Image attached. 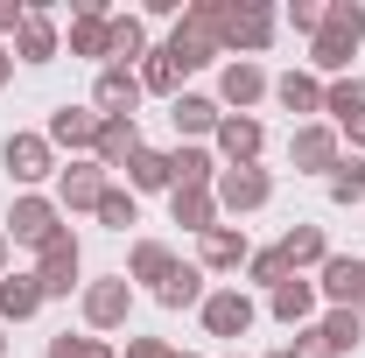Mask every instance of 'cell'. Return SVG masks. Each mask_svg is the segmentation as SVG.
<instances>
[{
	"mask_svg": "<svg viewBox=\"0 0 365 358\" xmlns=\"http://www.w3.org/2000/svg\"><path fill=\"white\" fill-rule=\"evenodd\" d=\"M98 140V113L91 106H56L49 113V148H91Z\"/></svg>",
	"mask_w": 365,
	"mask_h": 358,
	"instance_id": "obj_22",
	"label": "cell"
},
{
	"mask_svg": "<svg viewBox=\"0 0 365 358\" xmlns=\"http://www.w3.org/2000/svg\"><path fill=\"white\" fill-rule=\"evenodd\" d=\"M127 358H176L169 337H127Z\"/></svg>",
	"mask_w": 365,
	"mask_h": 358,
	"instance_id": "obj_40",
	"label": "cell"
},
{
	"mask_svg": "<svg viewBox=\"0 0 365 358\" xmlns=\"http://www.w3.org/2000/svg\"><path fill=\"white\" fill-rule=\"evenodd\" d=\"M359 36H365V7L359 0H330L323 7V29L309 36V63L317 71H351V49H359Z\"/></svg>",
	"mask_w": 365,
	"mask_h": 358,
	"instance_id": "obj_1",
	"label": "cell"
},
{
	"mask_svg": "<svg viewBox=\"0 0 365 358\" xmlns=\"http://www.w3.org/2000/svg\"><path fill=\"white\" fill-rule=\"evenodd\" d=\"M176 267H182V260L162 246V239H134V253H127V281H155V288H162Z\"/></svg>",
	"mask_w": 365,
	"mask_h": 358,
	"instance_id": "obj_26",
	"label": "cell"
},
{
	"mask_svg": "<svg viewBox=\"0 0 365 358\" xmlns=\"http://www.w3.org/2000/svg\"><path fill=\"white\" fill-rule=\"evenodd\" d=\"M176 358H190V352H176Z\"/></svg>",
	"mask_w": 365,
	"mask_h": 358,
	"instance_id": "obj_47",
	"label": "cell"
},
{
	"mask_svg": "<svg viewBox=\"0 0 365 358\" xmlns=\"http://www.w3.org/2000/svg\"><path fill=\"white\" fill-rule=\"evenodd\" d=\"M140 155V127L134 120H98V140H91V162L98 169H127Z\"/></svg>",
	"mask_w": 365,
	"mask_h": 358,
	"instance_id": "obj_17",
	"label": "cell"
},
{
	"mask_svg": "<svg viewBox=\"0 0 365 358\" xmlns=\"http://www.w3.org/2000/svg\"><path fill=\"white\" fill-rule=\"evenodd\" d=\"M155 302H162V310H190V302L204 310V267H176L162 288H155Z\"/></svg>",
	"mask_w": 365,
	"mask_h": 358,
	"instance_id": "obj_31",
	"label": "cell"
},
{
	"mask_svg": "<svg viewBox=\"0 0 365 358\" xmlns=\"http://www.w3.org/2000/svg\"><path fill=\"white\" fill-rule=\"evenodd\" d=\"M7 239H14V246H36V253H43L49 239H63L56 197H14V204H7Z\"/></svg>",
	"mask_w": 365,
	"mask_h": 358,
	"instance_id": "obj_4",
	"label": "cell"
},
{
	"mask_svg": "<svg viewBox=\"0 0 365 358\" xmlns=\"http://www.w3.org/2000/svg\"><path fill=\"white\" fill-rule=\"evenodd\" d=\"M169 63H176V71H204V63H211V56H218V0H190V7H182V21H176V36H169Z\"/></svg>",
	"mask_w": 365,
	"mask_h": 358,
	"instance_id": "obj_2",
	"label": "cell"
},
{
	"mask_svg": "<svg viewBox=\"0 0 365 358\" xmlns=\"http://www.w3.org/2000/svg\"><path fill=\"white\" fill-rule=\"evenodd\" d=\"M253 260V246H246V232H232V225H211L204 239H197V267L204 274H232Z\"/></svg>",
	"mask_w": 365,
	"mask_h": 358,
	"instance_id": "obj_15",
	"label": "cell"
},
{
	"mask_svg": "<svg viewBox=\"0 0 365 358\" xmlns=\"http://www.w3.org/2000/svg\"><path fill=\"white\" fill-rule=\"evenodd\" d=\"M113 183L98 162H71V169H56V211H98V197H106Z\"/></svg>",
	"mask_w": 365,
	"mask_h": 358,
	"instance_id": "obj_9",
	"label": "cell"
},
{
	"mask_svg": "<svg viewBox=\"0 0 365 358\" xmlns=\"http://www.w3.org/2000/svg\"><path fill=\"white\" fill-rule=\"evenodd\" d=\"M317 274H323L317 288L337 302V310H359V316H365V253H330Z\"/></svg>",
	"mask_w": 365,
	"mask_h": 358,
	"instance_id": "obj_6",
	"label": "cell"
},
{
	"mask_svg": "<svg viewBox=\"0 0 365 358\" xmlns=\"http://www.w3.org/2000/svg\"><path fill=\"white\" fill-rule=\"evenodd\" d=\"M14 56H21V63H49V56H56V21H49V7H29V21H21V36H14Z\"/></svg>",
	"mask_w": 365,
	"mask_h": 358,
	"instance_id": "obj_25",
	"label": "cell"
},
{
	"mask_svg": "<svg viewBox=\"0 0 365 358\" xmlns=\"http://www.w3.org/2000/svg\"><path fill=\"white\" fill-rule=\"evenodd\" d=\"M134 106H140V78L106 63L98 85H91V113H98V120H134Z\"/></svg>",
	"mask_w": 365,
	"mask_h": 358,
	"instance_id": "obj_12",
	"label": "cell"
},
{
	"mask_svg": "<svg viewBox=\"0 0 365 358\" xmlns=\"http://www.w3.org/2000/svg\"><path fill=\"white\" fill-rule=\"evenodd\" d=\"M127 316H134V281H127V274L85 281V323L91 330H120Z\"/></svg>",
	"mask_w": 365,
	"mask_h": 358,
	"instance_id": "obj_5",
	"label": "cell"
},
{
	"mask_svg": "<svg viewBox=\"0 0 365 358\" xmlns=\"http://www.w3.org/2000/svg\"><path fill=\"white\" fill-rule=\"evenodd\" d=\"M365 197V162L359 155H337V169H330V204H359Z\"/></svg>",
	"mask_w": 365,
	"mask_h": 358,
	"instance_id": "obj_35",
	"label": "cell"
},
{
	"mask_svg": "<svg viewBox=\"0 0 365 358\" xmlns=\"http://www.w3.org/2000/svg\"><path fill=\"white\" fill-rule=\"evenodd\" d=\"M323 113L337 120V134H351V148H365V85H359V78L323 85Z\"/></svg>",
	"mask_w": 365,
	"mask_h": 358,
	"instance_id": "obj_14",
	"label": "cell"
},
{
	"mask_svg": "<svg viewBox=\"0 0 365 358\" xmlns=\"http://www.w3.org/2000/svg\"><path fill=\"white\" fill-rule=\"evenodd\" d=\"M267 358H295V344H281V352H267Z\"/></svg>",
	"mask_w": 365,
	"mask_h": 358,
	"instance_id": "obj_45",
	"label": "cell"
},
{
	"mask_svg": "<svg viewBox=\"0 0 365 358\" xmlns=\"http://www.w3.org/2000/svg\"><path fill=\"white\" fill-rule=\"evenodd\" d=\"M43 302H49V295H43L36 274H0V323H29Z\"/></svg>",
	"mask_w": 365,
	"mask_h": 358,
	"instance_id": "obj_20",
	"label": "cell"
},
{
	"mask_svg": "<svg viewBox=\"0 0 365 358\" xmlns=\"http://www.w3.org/2000/svg\"><path fill=\"white\" fill-rule=\"evenodd\" d=\"M78 267H85V260H78V239H71V232H63V239H49L43 253H36V281H43L49 302L78 288Z\"/></svg>",
	"mask_w": 365,
	"mask_h": 358,
	"instance_id": "obj_8",
	"label": "cell"
},
{
	"mask_svg": "<svg viewBox=\"0 0 365 358\" xmlns=\"http://www.w3.org/2000/svg\"><path fill=\"white\" fill-rule=\"evenodd\" d=\"M211 197H218V211H260L274 197V176L267 169H218V190Z\"/></svg>",
	"mask_w": 365,
	"mask_h": 358,
	"instance_id": "obj_11",
	"label": "cell"
},
{
	"mask_svg": "<svg viewBox=\"0 0 365 358\" xmlns=\"http://www.w3.org/2000/svg\"><path fill=\"white\" fill-rule=\"evenodd\" d=\"M295 358H337V352L323 344V330H302V344H295Z\"/></svg>",
	"mask_w": 365,
	"mask_h": 358,
	"instance_id": "obj_42",
	"label": "cell"
},
{
	"mask_svg": "<svg viewBox=\"0 0 365 358\" xmlns=\"http://www.w3.org/2000/svg\"><path fill=\"white\" fill-rule=\"evenodd\" d=\"M253 295H246V288H218V295H204V330H211V337H246V330H253Z\"/></svg>",
	"mask_w": 365,
	"mask_h": 358,
	"instance_id": "obj_10",
	"label": "cell"
},
{
	"mask_svg": "<svg viewBox=\"0 0 365 358\" xmlns=\"http://www.w3.org/2000/svg\"><path fill=\"white\" fill-rule=\"evenodd\" d=\"M0 162H7V176H14V183H43V176H56V148H49V134H7Z\"/></svg>",
	"mask_w": 365,
	"mask_h": 358,
	"instance_id": "obj_7",
	"label": "cell"
},
{
	"mask_svg": "<svg viewBox=\"0 0 365 358\" xmlns=\"http://www.w3.org/2000/svg\"><path fill=\"white\" fill-rule=\"evenodd\" d=\"M169 120H176V134H218V98H204V91H176L169 98Z\"/></svg>",
	"mask_w": 365,
	"mask_h": 358,
	"instance_id": "obj_23",
	"label": "cell"
},
{
	"mask_svg": "<svg viewBox=\"0 0 365 358\" xmlns=\"http://www.w3.org/2000/svg\"><path fill=\"white\" fill-rule=\"evenodd\" d=\"M288 162H295V169H337V127H323V120L295 127V140H288Z\"/></svg>",
	"mask_w": 365,
	"mask_h": 358,
	"instance_id": "obj_19",
	"label": "cell"
},
{
	"mask_svg": "<svg viewBox=\"0 0 365 358\" xmlns=\"http://www.w3.org/2000/svg\"><path fill=\"white\" fill-rule=\"evenodd\" d=\"M267 310L281 316V323H309L317 316V281H302V274H288L281 288L267 295Z\"/></svg>",
	"mask_w": 365,
	"mask_h": 358,
	"instance_id": "obj_27",
	"label": "cell"
},
{
	"mask_svg": "<svg viewBox=\"0 0 365 358\" xmlns=\"http://www.w3.org/2000/svg\"><path fill=\"white\" fill-rule=\"evenodd\" d=\"M246 274H253V281H260V288H281V281H288V260H281V246H267V253H253V260H246Z\"/></svg>",
	"mask_w": 365,
	"mask_h": 358,
	"instance_id": "obj_38",
	"label": "cell"
},
{
	"mask_svg": "<svg viewBox=\"0 0 365 358\" xmlns=\"http://www.w3.org/2000/svg\"><path fill=\"white\" fill-rule=\"evenodd\" d=\"M134 78H140V91H155V98H176V78H182V71L169 63V49H148Z\"/></svg>",
	"mask_w": 365,
	"mask_h": 358,
	"instance_id": "obj_33",
	"label": "cell"
},
{
	"mask_svg": "<svg viewBox=\"0 0 365 358\" xmlns=\"http://www.w3.org/2000/svg\"><path fill=\"white\" fill-rule=\"evenodd\" d=\"M267 91H274V85H267V71H260L253 56H232L225 78H218V98H225V106H239V113H246V106H260Z\"/></svg>",
	"mask_w": 365,
	"mask_h": 358,
	"instance_id": "obj_16",
	"label": "cell"
},
{
	"mask_svg": "<svg viewBox=\"0 0 365 358\" xmlns=\"http://www.w3.org/2000/svg\"><path fill=\"white\" fill-rule=\"evenodd\" d=\"M0 274H7V232H0Z\"/></svg>",
	"mask_w": 365,
	"mask_h": 358,
	"instance_id": "obj_44",
	"label": "cell"
},
{
	"mask_svg": "<svg viewBox=\"0 0 365 358\" xmlns=\"http://www.w3.org/2000/svg\"><path fill=\"white\" fill-rule=\"evenodd\" d=\"M71 56H98L106 63V7L98 0H78V14H71Z\"/></svg>",
	"mask_w": 365,
	"mask_h": 358,
	"instance_id": "obj_24",
	"label": "cell"
},
{
	"mask_svg": "<svg viewBox=\"0 0 365 358\" xmlns=\"http://www.w3.org/2000/svg\"><path fill=\"white\" fill-rule=\"evenodd\" d=\"M134 56H148V21L140 14H106V63L127 71Z\"/></svg>",
	"mask_w": 365,
	"mask_h": 358,
	"instance_id": "obj_18",
	"label": "cell"
},
{
	"mask_svg": "<svg viewBox=\"0 0 365 358\" xmlns=\"http://www.w3.org/2000/svg\"><path fill=\"white\" fill-rule=\"evenodd\" d=\"M317 330H323V344H330L337 358H344V352H359V344H365V316H359V310H330V316L317 323Z\"/></svg>",
	"mask_w": 365,
	"mask_h": 358,
	"instance_id": "obj_32",
	"label": "cell"
},
{
	"mask_svg": "<svg viewBox=\"0 0 365 358\" xmlns=\"http://www.w3.org/2000/svg\"><path fill=\"white\" fill-rule=\"evenodd\" d=\"M260 148H267V134H260L253 113H225V120H218V155H225V169H253Z\"/></svg>",
	"mask_w": 365,
	"mask_h": 358,
	"instance_id": "obj_13",
	"label": "cell"
},
{
	"mask_svg": "<svg viewBox=\"0 0 365 358\" xmlns=\"http://www.w3.org/2000/svg\"><path fill=\"white\" fill-rule=\"evenodd\" d=\"M7 78H14V56H7V49H0V85H7Z\"/></svg>",
	"mask_w": 365,
	"mask_h": 358,
	"instance_id": "obj_43",
	"label": "cell"
},
{
	"mask_svg": "<svg viewBox=\"0 0 365 358\" xmlns=\"http://www.w3.org/2000/svg\"><path fill=\"white\" fill-rule=\"evenodd\" d=\"M21 21H29V7L21 0H0V36H21Z\"/></svg>",
	"mask_w": 365,
	"mask_h": 358,
	"instance_id": "obj_41",
	"label": "cell"
},
{
	"mask_svg": "<svg viewBox=\"0 0 365 358\" xmlns=\"http://www.w3.org/2000/svg\"><path fill=\"white\" fill-rule=\"evenodd\" d=\"M169 176H176V190H218V162L204 148H176L169 155Z\"/></svg>",
	"mask_w": 365,
	"mask_h": 358,
	"instance_id": "obj_30",
	"label": "cell"
},
{
	"mask_svg": "<svg viewBox=\"0 0 365 358\" xmlns=\"http://www.w3.org/2000/svg\"><path fill=\"white\" fill-rule=\"evenodd\" d=\"M98 225H113V232L140 225V204H134V190H106V197H98Z\"/></svg>",
	"mask_w": 365,
	"mask_h": 358,
	"instance_id": "obj_36",
	"label": "cell"
},
{
	"mask_svg": "<svg viewBox=\"0 0 365 358\" xmlns=\"http://www.w3.org/2000/svg\"><path fill=\"white\" fill-rule=\"evenodd\" d=\"M169 211H176L182 232H197V239H204V232L218 225V197H211V190H169Z\"/></svg>",
	"mask_w": 365,
	"mask_h": 358,
	"instance_id": "obj_28",
	"label": "cell"
},
{
	"mask_svg": "<svg viewBox=\"0 0 365 358\" xmlns=\"http://www.w3.org/2000/svg\"><path fill=\"white\" fill-rule=\"evenodd\" d=\"M127 183H134V190H176V176H169V155L140 148L134 162H127Z\"/></svg>",
	"mask_w": 365,
	"mask_h": 358,
	"instance_id": "obj_34",
	"label": "cell"
},
{
	"mask_svg": "<svg viewBox=\"0 0 365 358\" xmlns=\"http://www.w3.org/2000/svg\"><path fill=\"white\" fill-rule=\"evenodd\" d=\"M274 98L288 113H323V78L317 71H288V78H274Z\"/></svg>",
	"mask_w": 365,
	"mask_h": 358,
	"instance_id": "obj_29",
	"label": "cell"
},
{
	"mask_svg": "<svg viewBox=\"0 0 365 358\" xmlns=\"http://www.w3.org/2000/svg\"><path fill=\"white\" fill-rule=\"evenodd\" d=\"M0 358H7V323H0Z\"/></svg>",
	"mask_w": 365,
	"mask_h": 358,
	"instance_id": "obj_46",
	"label": "cell"
},
{
	"mask_svg": "<svg viewBox=\"0 0 365 358\" xmlns=\"http://www.w3.org/2000/svg\"><path fill=\"white\" fill-rule=\"evenodd\" d=\"M288 29L317 36V29H323V0H288Z\"/></svg>",
	"mask_w": 365,
	"mask_h": 358,
	"instance_id": "obj_39",
	"label": "cell"
},
{
	"mask_svg": "<svg viewBox=\"0 0 365 358\" xmlns=\"http://www.w3.org/2000/svg\"><path fill=\"white\" fill-rule=\"evenodd\" d=\"M281 260H288V274L323 267V260H330V239H323V225H288V232H281Z\"/></svg>",
	"mask_w": 365,
	"mask_h": 358,
	"instance_id": "obj_21",
	"label": "cell"
},
{
	"mask_svg": "<svg viewBox=\"0 0 365 358\" xmlns=\"http://www.w3.org/2000/svg\"><path fill=\"white\" fill-rule=\"evenodd\" d=\"M274 29H281V14H274L267 0H218V43L225 49H267Z\"/></svg>",
	"mask_w": 365,
	"mask_h": 358,
	"instance_id": "obj_3",
	"label": "cell"
},
{
	"mask_svg": "<svg viewBox=\"0 0 365 358\" xmlns=\"http://www.w3.org/2000/svg\"><path fill=\"white\" fill-rule=\"evenodd\" d=\"M49 358H120V352H113L106 337H71V330H63V337H49Z\"/></svg>",
	"mask_w": 365,
	"mask_h": 358,
	"instance_id": "obj_37",
	"label": "cell"
}]
</instances>
